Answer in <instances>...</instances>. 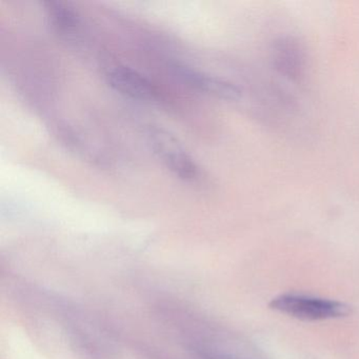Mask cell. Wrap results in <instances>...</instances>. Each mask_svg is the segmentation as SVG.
Returning <instances> with one entry per match:
<instances>
[{
    "label": "cell",
    "instance_id": "3",
    "mask_svg": "<svg viewBox=\"0 0 359 359\" xmlns=\"http://www.w3.org/2000/svg\"><path fill=\"white\" fill-rule=\"evenodd\" d=\"M107 79L115 91L133 100L151 102L158 97V90L154 83L129 67H114L109 71Z\"/></svg>",
    "mask_w": 359,
    "mask_h": 359
},
{
    "label": "cell",
    "instance_id": "5",
    "mask_svg": "<svg viewBox=\"0 0 359 359\" xmlns=\"http://www.w3.org/2000/svg\"><path fill=\"white\" fill-rule=\"evenodd\" d=\"M275 66L285 76L296 79L302 74L304 54L292 39H281L275 47Z\"/></svg>",
    "mask_w": 359,
    "mask_h": 359
},
{
    "label": "cell",
    "instance_id": "1",
    "mask_svg": "<svg viewBox=\"0 0 359 359\" xmlns=\"http://www.w3.org/2000/svg\"><path fill=\"white\" fill-rule=\"evenodd\" d=\"M270 308L302 320L340 318L351 313L350 306L344 302L296 293L281 294L273 298Z\"/></svg>",
    "mask_w": 359,
    "mask_h": 359
},
{
    "label": "cell",
    "instance_id": "6",
    "mask_svg": "<svg viewBox=\"0 0 359 359\" xmlns=\"http://www.w3.org/2000/svg\"><path fill=\"white\" fill-rule=\"evenodd\" d=\"M45 6L48 20L58 34L70 37L79 31L81 20L72 8L58 1H47Z\"/></svg>",
    "mask_w": 359,
    "mask_h": 359
},
{
    "label": "cell",
    "instance_id": "2",
    "mask_svg": "<svg viewBox=\"0 0 359 359\" xmlns=\"http://www.w3.org/2000/svg\"><path fill=\"white\" fill-rule=\"evenodd\" d=\"M148 140L155 154L176 176L188 182H194L199 177L198 165L169 132L159 128H151Z\"/></svg>",
    "mask_w": 359,
    "mask_h": 359
},
{
    "label": "cell",
    "instance_id": "4",
    "mask_svg": "<svg viewBox=\"0 0 359 359\" xmlns=\"http://www.w3.org/2000/svg\"><path fill=\"white\" fill-rule=\"evenodd\" d=\"M174 70L184 83L210 95L226 100H237L241 96L239 88L230 81L205 74L184 65H175Z\"/></svg>",
    "mask_w": 359,
    "mask_h": 359
}]
</instances>
